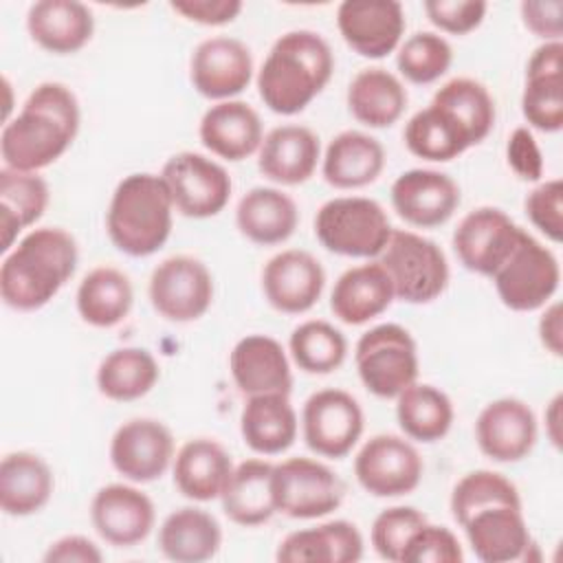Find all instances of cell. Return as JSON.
Here are the masks:
<instances>
[{"label":"cell","mask_w":563,"mask_h":563,"mask_svg":"<svg viewBox=\"0 0 563 563\" xmlns=\"http://www.w3.org/2000/svg\"><path fill=\"white\" fill-rule=\"evenodd\" d=\"M79 123V101L66 84H37L20 112L2 125L0 156L4 167L37 174L53 165L77 139Z\"/></svg>","instance_id":"obj_1"},{"label":"cell","mask_w":563,"mask_h":563,"mask_svg":"<svg viewBox=\"0 0 563 563\" xmlns=\"http://www.w3.org/2000/svg\"><path fill=\"white\" fill-rule=\"evenodd\" d=\"M334 53L328 40L310 29L279 35L257 70V92L264 106L282 117L306 110L328 86Z\"/></svg>","instance_id":"obj_2"},{"label":"cell","mask_w":563,"mask_h":563,"mask_svg":"<svg viewBox=\"0 0 563 563\" xmlns=\"http://www.w3.org/2000/svg\"><path fill=\"white\" fill-rule=\"evenodd\" d=\"M77 240L62 227H37L0 264V297L18 312L44 308L75 275Z\"/></svg>","instance_id":"obj_3"},{"label":"cell","mask_w":563,"mask_h":563,"mask_svg":"<svg viewBox=\"0 0 563 563\" xmlns=\"http://www.w3.org/2000/svg\"><path fill=\"white\" fill-rule=\"evenodd\" d=\"M174 211L161 174H130L112 191L106 211L108 238L130 257L154 255L172 235Z\"/></svg>","instance_id":"obj_4"},{"label":"cell","mask_w":563,"mask_h":563,"mask_svg":"<svg viewBox=\"0 0 563 563\" xmlns=\"http://www.w3.org/2000/svg\"><path fill=\"white\" fill-rule=\"evenodd\" d=\"M391 231L394 227L383 205L365 196L332 198L314 216V238L319 244L343 257L378 260Z\"/></svg>","instance_id":"obj_5"},{"label":"cell","mask_w":563,"mask_h":563,"mask_svg":"<svg viewBox=\"0 0 563 563\" xmlns=\"http://www.w3.org/2000/svg\"><path fill=\"white\" fill-rule=\"evenodd\" d=\"M378 262L391 279L396 299L405 303H431L449 286L451 271L444 251L416 231L394 229Z\"/></svg>","instance_id":"obj_6"},{"label":"cell","mask_w":563,"mask_h":563,"mask_svg":"<svg viewBox=\"0 0 563 563\" xmlns=\"http://www.w3.org/2000/svg\"><path fill=\"white\" fill-rule=\"evenodd\" d=\"M363 387L376 398H396L418 380L420 358L411 332L398 323H378L363 332L354 347Z\"/></svg>","instance_id":"obj_7"},{"label":"cell","mask_w":563,"mask_h":563,"mask_svg":"<svg viewBox=\"0 0 563 563\" xmlns=\"http://www.w3.org/2000/svg\"><path fill=\"white\" fill-rule=\"evenodd\" d=\"M501 303L515 312H534L550 303L561 284V266L556 255L521 231L512 253L490 277Z\"/></svg>","instance_id":"obj_8"},{"label":"cell","mask_w":563,"mask_h":563,"mask_svg":"<svg viewBox=\"0 0 563 563\" xmlns=\"http://www.w3.org/2000/svg\"><path fill=\"white\" fill-rule=\"evenodd\" d=\"M345 497L343 479L312 457H288L273 466L275 510L290 519H319L334 512Z\"/></svg>","instance_id":"obj_9"},{"label":"cell","mask_w":563,"mask_h":563,"mask_svg":"<svg viewBox=\"0 0 563 563\" xmlns=\"http://www.w3.org/2000/svg\"><path fill=\"white\" fill-rule=\"evenodd\" d=\"M174 209L194 220L218 216L231 198L233 183L229 172L213 158L198 152H178L161 169Z\"/></svg>","instance_id":"obj_10"},{"label":"cell","mask_w":563,"mask_h":563,"mask_svg":"<svg viewBox=\"0 0 563 563\" xmlns=\"http://www.w3.org/2000/svg\"><path fill=\"white\" fill-rule=\"evenodd\" d=\"M147 297L163 319L189 323L211 308L213 275L198 257L172 255L152 271Z\"/></svg>","instance_id":"obj_11"},{"label":"cell","mask_w":563,"mask_h":563,"mask_svg":"<svg viewBox=\"0 0 563 563\" xmlns=\"http://www.w3.org/2000/svg\"><path fill=\"white\" fill-rule=\"evenodd\" d=\"M363 429V409L345 389H319L303 402L301 435L314 455L330 460L345 457L361 440Z\"/></svg>","instance_id":"obj_12"},{"label":"cell","mask_w":563,"mask_h":563,"mask_svg":"<svg viewBox=\"0 0 563 563\" xmlns=\"http://www.w3.org/2000/svg\"><path fill=\"white\" fill-rule=\"evenodd\" d=\"M424 473L418 449L402 435L376 433L354 457L358 486L372 497H402L413 493Z\"/></svg>","instance_id":"obj_13"},{"label":"cell","mask_w":563,"mask_h":563,"mask_svg":"<svg viewBox=\"0 0 563 563\" xmlns=\"http://www.w3.org/2000/svg\"><path fill=\"white\" fill-rule=\"evenodd\" d=\"M176 455L174 435L156 418H130L117 427L110 440V464L132 484L161 479Z\"/></svg>","instance_id":"obj_14"},{"label":"cell","mask_w":563,"mask_h":563,"mask_svg":"<svg viewBox=\"0 0 563 563\" xmlns=\"http://www.w3.org/2000/svg\"><path fill=\"white\" fill-rule=\"evenodd\" d=\"M521 231L499 207H477L457 222L453 251L466 271L493 277L512 253Z\"/></svg>","instance_id":"obj_15"},{"label":"cell","mask_w":563,"mask_h":563,"mask_svg":"<svg viewBox=\"0 0 563 563\" xmlns=\"http://www.w3.org/2000/svg\"><path fill=\"white\" fill-rule=\"evenodd\" d=\"M253 79L251 48L231 35L202 40L189 59V81L209 101H229L244 92Z\"/></svg>","instance_id":"obj_16"},{"label":"cell","mask_w":563,"mask_h":563,"mask_svg":"<svg viewBox=\"0 0 563 563\" xmlns=\"http://www.w3.org/2000/svg\"><path fill=\"white\" fill-rule=\"evenodd\" d=\"M405 26V9L396 0H345L336 9L343 42L367 59H383L398 51Z\"/></svg>","instance_id":"obj_17"},{"label":"cell","mask_w":563,"mask_h":563,"mask_svg":"<svg viewBox=\"0 0 563 563\" xmlns=\"http://www.w3.org/2000/svg\"><path fill=\"white\" fill-rule=\"evenodd\" d=\"M537 438L539 422L532 407L512 396L490 400L475 420V442L479 451L499 464L528 457Z\"/></svg>","instance_id":"obj_18"},{"label":"cell","mask_w":563,"mask_h":563,"mask_svg":"<svg viewBox=\"0 0 563 563\" xmlns=\"http://www.w3.org/2000/svg\"><path fill=\"white\" fill-rule=\"evenodd\" d=\"M90 521L106 543L134 548L154 530L156 508L154 501L132 484H106L92 495Z\"/></svg>","instance_id":"obj_19"},{"label":"cell","mask_w":563,"mask_h":563,"mask_svg":"<svg viewBox=\"0 0 563 563\" xmlns=\"http://www.w3.org/2000/svg\"><path fill=\"white\" fill-rule=\"evenodd\" d=\"M325 271L321 262L301 249L275 253L262 268V292L271 308L284 314H303L321 299Z\"/></svg>","instance_id":"obj_20"},{"label":"cell","mask_w":563,"mask_h":563,"mask_svg":"<svg viewBox=\"0 0 563 563\" xmlns=\"http://www.w3.org/2000/svg\"><path fill=\"white\" fill-rule=\"evenodd\" d=\"M391 207L411 227L433 229L453 218L462 202L460 185L438 169H407L391 183Z\"/></svg>","instance_id":"obj_21"},{"label":"cell","mask_w":563,"mask_h":563,"mask_svg":"<svg viewBox=\"0 0 563 563\" xmlns=\"http://www.w3.org/2000/svg\"><path fill=\"white\" fill-rule=\"evenodd\" d=\"M521 114L530 128L554 134L563 128V42H543L526 66Z\"/></svg>","instance_id":"obj_22"},{"label":"cell","mask_w":563,"mask_h":563,"mask_svg":"<svg viewBox=\"0 0 563 563\" xmlns=\"http://www.w3.org/2000/svg\"><path fill=\"white\" fill-rule=\"evenodd\" d=\"M321 143L317 132L299 123H284L264 134L257 150V169L271 183L295 187L317 172Z\"/></svg>","instance_id":"obj_23"},{"label":"cell","mask_w":563,"mask_h":563,"mask_svg":"<svg viewBox=\"0 0 563 563\" xmlns=\"http://www.w3.org/2000/svg\"><path fill=\"white\" fill-rule=\"evenodd\" d=\"M229 372L244 396L290 394L292 372L284 345L268 334L242 336L229 354Z\"/></svg>","instance_id":"obj_24"},{"label":"cell","mask_w":563,"mask_h":563,"mask_svg":"<svg viewBox=\"0 0 563 563\" xmlns=\"http://www.w3.org/2000/svg\"><path fill=\"white\" fill-rule=\"evenodd\" d=\"M198 136L213 156L240 163L257 154L264 141V125L251 103L229 99L207 108L198 125Z\"/></svg>","instance_id":"obj_25"},{"label":"cell","mask_w":563,"mask_h":563,"mask_svg":"<svg viewBox=\"0 0 563 563\" xmlns=\"http://www.w3.org/2000/svg\"><path fill=\"white\" fill-rule=\"evenodd\" d=\"M394 299L387 271L378 260H372L339 275L330 292V310L345 325H363L380 317Z\"/></svg>","instance_id":"obj_26"},{"label":"cell","mask_w":563,"mask_h":563,"mask_svg":"<svg viewBox=\"0 0 563 563\" xmlns=\"http://www.w3.org/2000/svg\"><path fill=\"white\" fill-rule=\"evenodd\" d=\"M26 31L42 51L73 55L92 40L95 15L77 0H37L26 11Z\"/></svg>","instance_id":"obj_27"},{"label":"cell","mask_w":563,"mask_h":563,"mask_svg":"<svg viewBox=\"0 0 563 563\" xmlns=\"http://www.w3.org/2000/svg\"><path fill=\"white\" fill-rule=\"evenodd\" d=\"M233 468L229 451L213 438L187 440L172 462L174 486L191 501L220 499Z\"/></svg>","instance_id":"obj_28"},{"label":"cell","mask_w":563,"mask_h":563,"mask_svg":"<svg viewBox=\"0 0 563 563\" xmlns=\"http://www.w3.org/2000/svg\"><path fill=\"white\" fill-rule=\"evenodd\" d=\"M473 554L484 563H510L528 556L532 537L521 508L493 506L462 526Z\"/></svg>","instance_id":"obj_29"},{"label":"cell","mask_w":563,"mask_h":563,"mask_svg":"<svg viewBox=\"0 0 563 563\" xmlns=\"http://www.w3.org/2000/svg\"><path fill=\"white\" fill-rule=\"evenodd\" d=\"M365 550L363 534L347 519H332L288 532L275 552L282 563H356Z\"/></svg>","instance_id":"obj_30"},{"label":"cell","mask_w":563,"mask_h":563,"mask_svg":"<svg viewBox=\"0 0 563 563\" xmlns=\"http://www.w3.org/2000/svg\"><path fill=\"white\" fill-rule=\"evenodd\" d=\"M385 169L383 143L361 130H343L321 156L323 180L334 189H361L378 180Z\"/></svg>","instance_id":"obj_31"},{"label":"cell","mask_w":563,"mask_h":563,"mask_svg":"<svg viewBox=\"0 0 563 563\" xmlns=\"http://www.w3.org/2000/svg\"><path fill=\"white\" fill-rule=\"evenodd\" d=\"M299 431V418L290 394L246 396L240 413L244 444L257 455H279L288 451Z\"/></svg>","instance_id":"obj_32"},{"label":"cell","mask_w":563,"mask_h":563,"mask_svg":"<svg viewBox=\"0 0 563 563\" xmlns=\"http://www.w3.org/2000/svg\"><path fill=\"white\" fill-rule=\"evenodd\" d=\"M299 224L297 202L277 187H253L235 207V227L253 244L286 242Z\"/></svg>","instance_id":"obj_33"},{"label":"cell","mask_w":563,"mask_h":563,"mask_svg":"<svg viewBox=\"0 0 563 563\" xmlns=\"http://www.w3.org/2000/svg\"><path fill=\"white\" fill-rule=\"evenodd\" d=\"M51 466L31 451H11L0 462V508L9 517L40 512L53 497Z\"/></svg>","instance_id":"obj_34"},{"label":"cell","mask_w":563,"mask_h":563,"mask_svg":"<svg viewBox=\"0 0 563 563\" xmlns=\"http://www.w3.org/2000/svg\"><path fill=\"white\" fill-rule=\"evenodd\" d=\"M222 548V528L218 519L196 506L172 510L158 528V550L176 563H202Z\"/></svg>","instance_id":"obj_35"},{"label":"cell","mask_w":563,"mask_h":563,"mask_svg":"<svg viewBox=\"0 0 563 563\" xmlns=\"http://www.w3.org/2000/svg\"><path fill=\"white\" fill-rule=\"evenodd\" d=\"M345 101L350 114L358 123L380 130L394 125L402 117L409 95L400 77L387 68L372 66L352 77Z\"/></svg>","instance_id":"obj_36"},{"label":"cell","mask_w":563,"mask_h":563,"mask_svg":"<svg viewBox=\"0 0 563 563\" xmlns=\"http://www.w3.org/2000/svg\"><path fill=\"white\" fill-rule=\"evenodd\" d=\"M273 466L275 464L262 457H251L233 468L220 495L222 510L233 523L255 528L277 512L273 499Z\"/></svg>","instance_id":"obj_37"},{"label":"cell","mask_w":563,"mask_h":563,"mask_svg":"<svg viewBox=\"0 0 563 563\" xmlns=\"http://www.w3.org/2000/svg\"><path fill=\"white\" fill-rule=\"evenodd\" d=\"M402 139L413 156L431 163H449L477 145L462 121L433 101L405 123Z\"/></svg>","instance_id":"obj_38"},{"label":"cell","mask_w":563,"mask_h":563,"mask_svg":"<svg viewBox=\"0 0 563 563\" xmlns=\"http://www.w3.org/2000/svg\"><path fill=\"white\" fill-rule=\"evenodd\" d=\"M51 191L46 180L35 172H18L11 167L0 169V231L2 253L13 249L18 235L33 227L46 211Z\"/></svg>","instance_id":"obj_39"},{"label":"cell","mask_w":563,"mask_h":563,"mask_svg":"<svg viewBox=\"0 0 563 563\" xmlns=\"http://www.w3.org/2000/svg\"><path fill=\"white\" fill-rule=\"evenodd\" d=\"M81 321L92 328H114L132 310L134 288L130 277L114 266H95L84 275L75 295Z\"/></svg>","instance_id":"obj_40"},{"label":"cell","mask_w":563,"mask_h":563,"mask_svg":"<svg viewBox=\"0 0 563 563\" xmlns=\"http://www.w3.org/2000/svg\"><path fill=\"white\" fill-rule=\"evenodd\" d=\"M161 378L154 354L145 347L128 345L106 354L97 367V389L114 402H130L147 396Z\"/></svg>","instance_id":"obj_41"},{"label":"cell","mask_w":563,"mask_h":563,"mask_svg":"<svg viewBox=\"0 0 563 563\" xmlns=\"http://www.w3.org/2000/svg\"><path fill=\"white\" fill-rule=\"evenodd\" d=\"M396 420L405 438L431 444L451 431L455 409L440 387L416 380L396 396Z\"/></svg>","instance_id":"obj_42"},{"label":"cell","mask_w":563,"mask_h":563,"mask_svg":"<svg viewBox=\"0 0 563 563\" xmlns=\"http://www.w3.org/2000/svg\"><path fill=\"white\" fill-rule=\"evenodd\" d=\"M292 363L314 376L336 372L347 358L345 334L323 319H308L299 323L288 339Z\"/></svg>","instance_id":"obj_43"},{"label":"cell","mask_w":563,"mask_h":563,"mask_svg":"<svg viewBox=\"0 0 563 563\" xmlns=\"http://www.w3.org/2000/svg\"><path fill=\"white\" fill-rule=\"evenodd\" d=\"M431 101L446 108L455 119H460L475 143H482L495 125V99L488 88L473 77L449 79L435 90Z\"/></svg>","instance_id":"obj_44"},{"label":"cell","mask_w":563,"mask_h":563,"mask_svg":"<svg viewBox=\"0 0 563 563\" xmlns=\"http://www.w3.org/2000/svg\"><path fill=\"white\" fill-rule=\"evenodd\" d=\"M493 506H515L521 508V497L517 486L501 473L477 468L466 473L451 490L449 508L455 523L462 528L475 512Z\"/></svg>","instance_id":"obj_45"},{"label":"cell","mask_w":563,"mask_h":563,"mask_svg":"<svg viewBox=\"0 0 563 563\" xmlns=\"http://www.w3.org/2000/svg\"><path fill=\"white\" fill-rule=\"evenodd\" d=\"M453 64V48L449 40L433 31H418L400 42L396 51L398 73L418 86L433 84Z\"/></svg>","instance_id":"obj_46"},{"label":"cell","mask_w":563,"mask_h":563,"mask_svg":"<svg viewBox=\"0 0 563 563\" xmlns=\"http://www.w3.org/2000/svg\"><path fill=\"white\" fill-rule=\"evenodd\" d=\"M427 521V515L413 506H389L380 510L369 530L374 552L385 561L400 563L407 541Z\"/></svg>","instance_id":"obj_47"},{"label":"cell","mask_w":563,"mask_h":563,"mask_svg":"<svg viewBox=\"0 0 563 563\" xmlns=\"http://www.w3.org/2000/svg\"><path fill=\"white\" fill-rule=\"evenodd\" d=\"M464 550L446 526L424 523L405 545L400 563H462Z\"/></svg>","instance_id":"obj_48"},{"label":"cell","mask_w":563,"mask_h":563,"mask_svg":"<svg viewBox=\"0 0 563 563\" xmlns=\"http://www.w3.org/2000/svg\"><path fill=\"white\" fill-rule=\"evenodd\" d=\"M526 216L550 242L559 244L563 238V183L561 178L539 180L526 196Z\"/></svg>","instance_id":"obj_49"},{"label":"cell","mask_w":563,"mask_h":563,"mask_svg":"<svg viewBox=\"0 0 563 563\" xmlns=\"http://www.w3.org/2000/svg\"><path fill=\"white\" fill-rule=\"evenodd\" d=\"M422 9L429 22L442 33L466 35L479 29L488 4L484 0H427Z\"/></svg>","instance_id":"obj_50"},{"label":"cell","mask_w":563,"mask_h":563,"mask_svg":"<svg viewBox=\"0 0 563 563\" xmlns=\"http://www.w3.org/2000/svg\"><path fill=\"white\" fill-rule=\"evenodd\" d=\"M508 167L526 183H539L543 178V156L530 132V128L519 125L512 130L506 143Z\"/></svg>","instance_id":"obj_51"},{"label":"cell","mask_w":563,"mask_h":563,"mask_svg":"<svg viewBox=\"0 0 563 563\" xmlns=\"http://www.w3.org/2000/svg\"><path fill=\"white\" fill-rule=\"evenodd\" d=\"M523 26L543 42H561L563 2L561 0H523L519 4Z\"/></svg>","instance_id":"obj_52"},{"label":"cell","mask_w":563,"mask_h":563,"mask_svg":"<svg viewBox=\"0 0 563 563\" xmlns=\"http://www.w3.org/2000/svg\"><path fill=\"white\" fill-rule=\"evenodd\" d=\"M169 9L202 26H224L242 13L244 4L240 0H174Z\"/></svg>","instance_id":"obj_53"},{"label":"cell","mask_w":563,"mask_h":563,"mask_svg":"<svg viewBox=\"0 0 563 563\" xmlns=\"http://www.w3.org/2000/svg\"><path fill=\"white\" fill-rule=\"evenodd\" d=\"M42 559L44 563H101L103 552L84 534H66L53 541Z\"/></svg>","instance_id":"obj_54"},{"label":"cell","mask_w":563,"mask_h":563,"mask_svg":"<svg viewBox=\"0 0 563 563\" xmlns=\"http://www.w3.org/2000/svg\"><path fill=\"white\" fill-rule=\"evenodd\" d=\"M537 332H539L541 345L552 356L563 354V312L559 301H550L548 306H543V312L537 323Z\"/></svg>","instance_id":"obj_55"},{"label":"cell","mask_w":563,"mask_h":563,"mask_svg":"<svg viewBox=\"0 0 563 563\" xmlns=\"http://www.w3.org/2000/svg\"><path fill=\"white\" fill-rule=\"evenodd\" d=\"M563 394H556L548 407H545V413H543V420H545V435L548 440L552 442L554 449H561V418H563Z\"/></svg>","instance_id":"obj_56"},{"label":"cell","mask_w":563,"mask_h":563,"mask_svg":"<svg viewBox=\"0 0 563 563\" xmlns=\"http://www.w3.org/2000/svg\"><path fill=\"white\" fill-rule=\"evenodd\" d=\"M2 86H4V92H7V106H4V123L11 119V84H9V77H2Z\"/></svg>","instance_id":"obj_57"}]
</instances>
